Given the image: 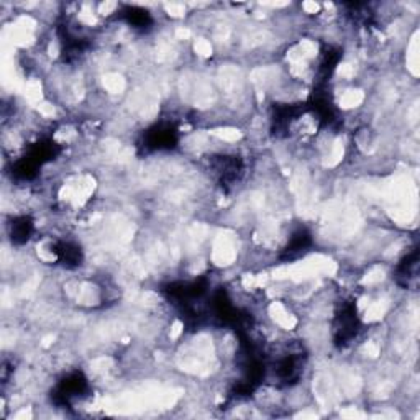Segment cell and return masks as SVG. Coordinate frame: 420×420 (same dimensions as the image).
<instances>
[{"instance_id": "1", "label": "cell", "mask_w": 420, "mask_h": 420, "mask_svg": "<svg viewBox=\"0 0 420 420\" xmlns=\"http://www.w3.org/2000/svg\"><path fill=\"white\" fill-rule=\"evenodd\" d=\"M334 342L337 347H347L358 337L362 330V322L357 314V305L352 302H343L337 310L334 319Z\"/></svg>"}, {"instance_id": "4", "label": "cell", "mask_w": 420, "mask_h": 420, "mask_svg": "<svg viewBox=\"0 0 420 420\" xmlns=\"http://www.w3.org/2000/svg\"><path fill=\"white\" fill-rule=\"evenodd\" d=\"M35 230V223L30 217L21 215V217H15L10 223V237H12V242L17 245H24L30 240V237L34 235Z\"/></svg>"}, {"instance_id": "3", "label": "cell", "mask_w": 420, "mask_h": 420, "mask_svg": "<svg viewBox=\"0 0 420 420\" xmlns=\"http://www.w3.org/2000/svg\"><path fill=\"white\" fill-rule=\"evenodd\" d=\"M310 245H312V237H310V233L307 230L301 228V230L292 233V237L289 238L286 248L282 250L281 253V258L285 261L301 258L305 252H309Z\"/></svg>"}, {"instance_id": "5", "label": "cell", "mask_w": 420, "mask_h": 420, "mask_svg": "<svg viewBox=\"0 0 420 420\" xmlns=\"http://www.w3.org/2000/svg\"><path fill=\"white\" fill-rule=\"evenodd\" d=\"M120 17H122L135 30L145 31L146 29H150L153 24V19L148 10L140 9V7H123L122 12H120Z\"/></svg>"}, {"instance_id": "2", "label": "cell", "mask_w": 420, "mask_h": 420, "mask_svg": "<svg viewBox=\"0 0 420 420\" xmlns=\"http://www.w3.org/2000/svg\"><path fill=\"white\" fill-rule=\"evenodd\" d=\"M178 143V130L171 123H160L145 135V146L150 150L173 148Z\"/></svg>"}]
</instances>
